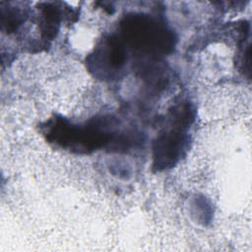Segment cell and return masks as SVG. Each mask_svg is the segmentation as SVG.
I'll list each match as a JSON object with an SVG mask.
<instances>
[{"mask_svg":"<svg viewBox=\"0 0 252 252\" xmlns=\"http://www.w3.org/2000/svg\"><path fill=\"white\" fill-rule=\"evenodd\" d=\"M125 41L151 54H164L174 46V36L164 25L146 15H131L121 23Z\"/></svg>","mask_w":252,"mask_h":252,"instance_id":"7a4b0ae2","label":"cell"},{"mask_svg":"<svg viewBox=\"0 0 252 252\" xmlns=\"http://www.w3.org/2000/svg\"><path fill=\"white\" fill-rule=\"evenodd\" d=\"M40 10V29L44 38H53L59 29L60 11L58 7L51 3H44L39 6Z\"/></svg>","mask_w":252,"mask_h":252,"instance_id":"5b68a950","label":"cell"},{"mask_svg":"<svg viewBox=\"0 0 252 252\" xmlns=\"http://www.w3.org/2000/svg\"><path fill=\"white\" fill-rule=\"evenodd\" d=\"M26 19V12L18 7L1 8L2 29L8 33L15 32Z\"/></svg>","mask_w":252,"mask_h":252,"instance_id":"8992f818","label":"cell"},{"mask_svg":"<svg viewBox=\"0 0 252 252\" xmlns=\"http://www.w3.org/2000/svg\"><path fill=\"white\" fill-rule=\"evenodd\" d=\"M105 118L76 125L64 118H51L43 125V135L50 143L76 153L95 151L110 143L113 126Z\"/></svg>","mask_w":252,"mask_h":252,"instance_id":"6da1fadb","label":"cell"},{"mask_svg":"<svg viewBox=\"0 0 252 252\" xmlns=\"http://www.w3.org/2000/svg\"><path fill=\"white\" fill-rule=\"evenodd\" d=\"M94 59L90 62L94 65V72L102 74V77L119 71L126 61V53L122 43L115 37H109L95 49Z\"/></svg>","mask_w":252,"mask_h":252,"instance_id":"277c9868","label":"cell"},{"mask_svg":"<svg viewBox=\"0 0 252 252\" xmlns=\"http://www.w3.org/2000/svg\"><path fill=\"white\" fill-rule=\"evenodd\" d=\"M189 142L183 127L171 129L159 135L153 148L154 166L162 170L173 166L183 156Z\"/></svg>","mask_w":252,"mask_h":252,"instance_id":"3957f363","label":"cell"}]
</instances>
